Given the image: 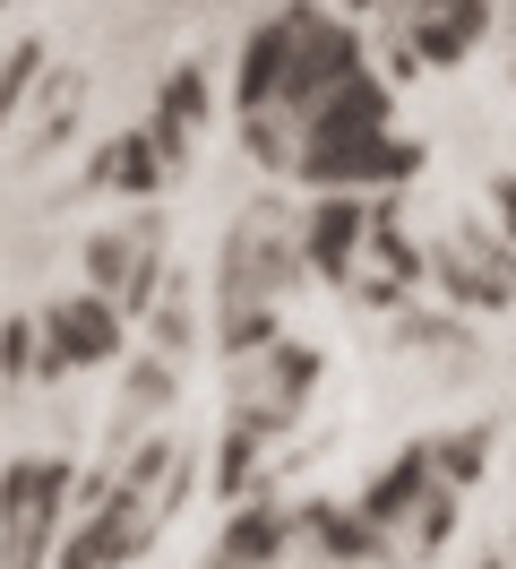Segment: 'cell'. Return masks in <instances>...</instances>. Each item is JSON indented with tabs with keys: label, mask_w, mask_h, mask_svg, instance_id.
<instances>
[{
	"label": "cell",
	"mask_w": 516,
	"mask_h": 569,
	"mask_svg": "<svg viewBox=\"0 0 516 569\" xmlns=\"http://www.w3.org/2000/svg\"><path fill=\"white\" fill-rule=\"evenodd\" d=\"M387 87H378L371 70L353 78V87H336L327 104L302 121V164L293 173L310 181V190H362V181H405L413 173V147L387 139Z\"/></svg>",
	"instance_id": "cell-1"
},
{
	"label": "cell",
	"mask_w": 516,
	"mask_h": 569,
	"mask_svg": "<svg viewBox=\"0 0 516 569\" xmlns=\"http://www.w3.org/2000/svg\"><path fill=\"white\" fill-rule=\"evenodd\" d=\"M362 78V43L353 27H336L327 9H302V43H293V70H284V96H275V121H310L336 87Z\"/></svg>",
	"instance_id": "cell-2"
},
{
	"label": "cell",
	"mask_w": 516,
	"mask_h": 569,
	"mask_svg": "<svg viewBox=\"0 0 516 569\" xmlns=\"http://www.w3.org/2000/svg\"><path fill=\"white\" fill-rule=\"evenodd\" d=\"M61 500H69V466L61 458H18L9 466V509H0V527H9V569H43L52 552V535H61Z\"/></svg>",
	"instance_id": "cell-3"
},
{
	"label": "cell",
	"mask_w": 516,
	"mask_h": 569,
	"mask_svg": "<svg viewBox=\"0 0 516 569\" xmlns=\"http://www.w3.org/2000/svg\"><path fill=\"white\" fill-rule=\"evenodd\" d=\"M112 355H121V302L112 293H61V302H43V380L112 362Z\"/></svg>",
	"instance_id": "cell-4"
},
{
	"label": "cell",
	"mask_w": 516,
	"mask_h": 569,
	"mask_svg": "<svg viewBox=\"0 0 516 569\" xmlns=\"http://www.w3.org/2000/svg\"><path fill=\"white\" fill-rule=\"evenodd\" d=\"M310 380H318V355H302V346H275V355L241 362V415H233V423L259 431V440H267V431H284L293 415H302Z\"/></svg>",
	"instance_id": "cell-5"
},
{
	"label": "cell",
	"mask_w": 516,
	"mask_h": 569,
	"mask_svg": "<svg viewBox=\"0 0 516 569\" xmlns=\"http://www.w3.org/2000/svg\"><path fill=\"white\" fill-rule=\"evenodd\" d=\"M146 535H155V509H146L138 492H121V483H112V492H103L95 509L78 518V535L61 543V561H52V569H121L138 543H146Z\"/></svg>",
	"instance_id": "cell-6"
},
{
	"label": "cell",
	"mask_w": 516,
	"mask_h": 569,
	"mask_svg": "<svg viewBox=\"0 0 516 569\" xmlns=\"http://www.w3.org/2000/svg\"><path fill=\"white\" fill-rule=\"evenodd\" d=\"M362 250H371V208L353 190H318V208L302 216V259L318 277H353Z\"/></svg>",
	"instance_id": "cell-7"
},
{
	"label": "cell",
	"mask_w": 516,
	"mask_h": 569,
	"mask_svg": "<svg viewBox=\"0 0 516 569\" xmlns=\"http://www.w3.org/2000/svg\"><path fill=\"white\" fill-rule=\"evenodd\" d=\"M293 43H302V9H284V18H267V27H250V43H241V70H233L241 112H275L284 70H293Z\"/></svg>",
	"instance_id": "cell-8"
},
{
	"label": "cell",
	"mask_w": 516,
	"mask_h": 569,
	"mask_svg": "<svg viewBox=\"0 0 516 569\" xmlns=\"http://www.w3.org/2000/svg\"><path fill=\"white\" fill-rule=\"evenodd\" d=\"M439 277L456 302H474V311H499L516 302V259L490 233H465V242H439Z\"/></svg>",
	"instance_id": "cell-9"
},
{
	"label": "cell",
	"mask_w": 516,
	"mask_h": 569,
	"mask_svg": "<svg viewBox=\"0 0 516 569\" xmlns=\"http://www.w3.org/2000/svg\"><path fill=\"white\" fill-rule=\"evenodd\" d=\"M87 268H95V284L121 302V311H146V284H155V224L103 233V242L87 250Z\"/></svg>",
	"instance_id": "cell-10"
},
{
	"label": "cell",
	"mask_w": 516,
	"mask_h": 569,
	"mask_svg": "<svg viewBox=\"0 0 516 569\" xmlns=\"http://www.w3.org/2000/svg\"><path fill=\"white\" fill-rule=\"evenodd\" d=\"M439 492V466H431V449H405V458L378 475L371 492H362V518H371L378 535H396V527H413L422 518V500Z\"/></svg>",
	"instance_id": "cell-11"
},
{
	"label": "cell",
	"mask_w": 516,
	"mask_h": 569,
	"mask_svg": "<svg viewBox=\"0 0 516 569\" xmlns=\"http://www.w3.org/2000/svg\"><path fill=\"white\" fill-rule=\"evenodd\" d=\"M474 43H482V0H431V9H422V36H413L422 61H456V52H474Z\"/></svg>",
	"instance_id": "cell-12"
},
{
	"label": "cell",
	"mask_w": 516,
	"mask_h": 569,
	"mask_svg": "<svg viewBox=\"0 0 516 569\" xmlns=\"http://www.w3.org/2000/svg\"><path fill=\"white\" fill-rule=\"evenodd\" d=\"M95 173H103V190H155V181L172 173V156L155 147V130H130L121 147H103Z\"/></svg>",
	"instance_id": "cell-13"
},
{
	"label": "cell",
	"mask_w": 516,
	"mask_h": 569,
	"mask_svg": "<svg viewBox=\"0 0 516 569\" xmlns=\"http://www.w3.org/2000/svg\"><path fill=\"white\" fill-rule=\"evenodd\" d=\"M431 466H439V483H474V466H482V431H465V440L431 449Z\"/></svg>",
	"instance_id": "cell-14"
},
{
	"label": "cell",
	"mask_w": 516,
	"mask_h": 569,
	"mask_svg": "<svg viewBox=\"0 0 516 569\" xmlns=\"http://www.w3.org/2000/svg\"><path fill=\"white\" fill-rule=\"evenodd\" d=\"M164 397H172V371H164V362H138V371H130V415H155Z\"/></svg>",
	"instance_id": "cell-15"
},
{
	"label": "cell",
	"mask_w": 516,
	"mask_h": 569,
	"mask_svg": "<svg viewBox=\"0 0 516 569\" xmlns=\"http://www.w3.org/2000/svg\"><path fill=\"white\" fill-rule=\"evenodd\" d=\"M9 380H18V389L34 380V328L27 320H9Z\"/></svg>",
	"instance_id": "cell-16"
},
{
	"label": "cell",
	"mask_w": 516,
	"mask_h": 569,
	"mask_svg": "<svg viewBox=\"0 0 516 569\" xmlns=\"http://www.w3.org/2000/svg\"><path fill=\"white\" fill-rule=\"evenodd\" d=\"M499 224H508V242H516V173L499 181Z\"/></svg>",
	"instance_id": "cell-17"
},
{
	"label": "cell",
	"mask_w": 516,
	"mask_h": 569,
	"mask_svg": "<svg viewBox=\"0 0 516 569\" xmlns=\"http://www.w3.org/2000/svg\"><path fill=\"white\" fill-rule=\"evenodd\" d=\"M490 569H499V561H490Z\"/></svg>",
	"instance_id": "cell-18"
}]
</instances>
